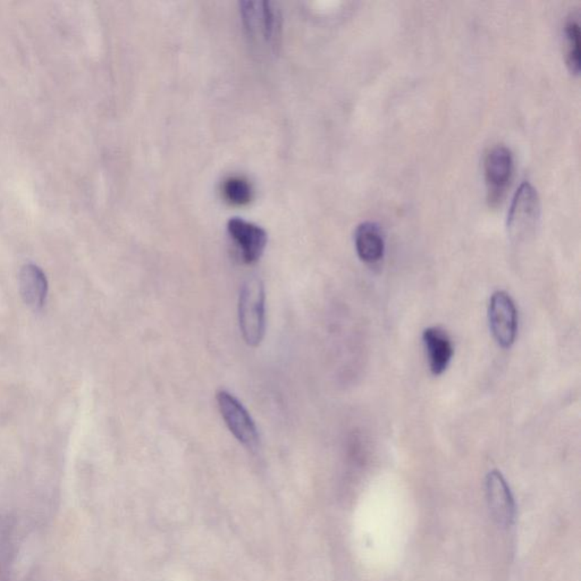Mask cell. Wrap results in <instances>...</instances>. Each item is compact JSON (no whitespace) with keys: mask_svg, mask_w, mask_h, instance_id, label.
Wrapping results in <instances>:
<instances>
[{"mask_svg":"<svg viewBox=\"0 0 581 581\" xmlns=\"http://www.w3.org/2000/svg\"><path fill=\"white\" fill-rule=\"evenodd\" d=\"M265 288L258 278H250L240 292L239 321L243 339L252 348L265 335Z\"/></svg>","mask_w":581,"mask_h":581,"instance_id":"cell-1","label":"cell"},{"mask_svg":"<svg viewBox=\"0 0 581 581\" xmlns=\"http://www.w3.org/2000/svg\"><path fill=\"white\" fill-rule=\"evenodd\" d=\"M540 217V197L529 182L518 187L507 216V232L516 243L526 241L536 231Z\"/></svg>","mask_w":581,"mask_h":581,"instance_id":"cell-2","label":"cell"},{"mask_svg":"<svg viewBox=\"0 0 581 581\" xmlns=\"http://www.w3.org/2000/svg\"><path fill=\"white\" fill-rule=\"evenodd\" d=\"M216 399L231 433L246 447L255 450L259 443L258 430L246 408L234 395L224 390L217 392Z\"/></svg>","mask_w":581,"mask_h":581,"instance_id":"cell-3","label":"cell"},{"mask_svg":"<svg viewBox=\"0 0 581 581\" xmlns=\"http://www.w3.org/2000/svg\"><path fill=\"white\" fill-rule=\"evenodd\" d=\"M488 320L496 342L504 349L511 348L517 337L518 313L512 297L507 292L496 290L492 295Z\"/></svg>","mask_w":581,"mask_h":581,"instance_id":"cell-4","label":"cell"},{"mask_svg":"<svg viewBox=\"0 0 581 581\" xmlns=\"http://www.w3.org/2000/svg\"><path fill=\"white\" fill-rule=\"evenodd\" d=\"M486 498L495 521L504 528L514 526L517 514L514 494L505 478L498 470H493L486 477Z\"/></svg>","mask_w":581,"mask_h":581,"instance_id":"cell-5","label":"cell"},{"mask_svg":"<svg viewBox=\"0 0 581 581\" xmlns=\"http://www.w3.org/2000/svg\"><path fill=\"white\" fill-rule=\"evenodd\" d=\"M227 231L239 246L243 262L255 264L265 251L268 236L265 229L246 220L234 217L227 223Z\"/></svg>","mask_w":581,"mask_h":581,"instance_id":"cell-6","label":"cell"},{"mask_svg":"<svg viewBox=\"0 0 581 581\" xmlns=\"http://www.w3.org/2000/svg\"><path fill=\"white\" fill-rule=\"evenodd\" d=\"M485 178L492 199H496L503 192L507 182L510 181L514 159L510 149L505 145H495L485 157Z\"/></svg>","mask_w":581,"mask_h":581,"instance_id":"cell-7","label":"cell"},{"mask_svg":"<svg viewBox=\"0 0 581 581\" xmlns=\"http://www.w3.org/2000/svg\"><path fill=\"white\" fill-rule=\"evenodd\" d=\"M240 5L243 21L250 33L262 34L267 41H273L279 29V17L278 12L271 7V3L267 1H248Z\"/></svg>","mask_w":581,"mask_h":581,"instance_id":"cell-8","label":"cell"},{"mask_svg":"<svg viewBox=\"0 0 581 581\" xmlns=\"http://www.w3.org/2000/svg\"><path fill=\"white\" fill-rule=\"evenodd\" d=\"M48 279L39 266H23L19 275V288L24 304L33 311L41 310L48 295Z\"/></svg>","mask_w":581,"mask_h":581,"instance_id":"cell-9","label":"cell"},{"mask_svg":"<svg viewBox=\"0 0 581 581\" xmlns=\"http://www.w3.org/2000/svg\"><path fill=\"white\" fill-rule=\"evenodd\" d=\"M430 372L441 374L445 372L452 360L453 346L450 336L439 327H430L423 334Z\"/></svg>","mask_w":581,"mask_h":581,"instance_id":"cell-10","label":"cell"},{"mask_svg":"<svg viewBox=\"0 0 581 581\" xmlns=\"http://www.w3.org/2000/svg\"><path fill=\"white\" fill-rule=\"evenodd\" d=\"M355 249L359 258L367 264L379 262L384 255V237L379 227L372 222L360 224L355 231Z\"/></svg>","mask_w":581,"mask_h":581,"instance_id":"cell-11","label":"cell"},{"mask_svg":"<svg viewBox=\"0 0 581 581\" xmlns=\"http://www.w3.org/2000/svg\"><path fill=\"white\" fill-rule=\"evenodd\" d=\"M564 36L567 64L573 73H578L580 67V28L578 17L573 14L565 23Z\"/></svg>","mask_w":581,"mask_h":581,"instance_id":"cell-12","label":"cell"},{"mask_svg":"<svg viewBox=\"0 0 581 581\" xmlns=\"http://www.w3.org/2000/svg\"><path fill=\"white\" fill-rule=\"evenodd\" d=\"M224 198L234 206H244L252 199V187L249 182L242 178H227L223 184Z\"/></svg>","mask_w":581,"mask_h":581,"instance_id":"cell-13","label":"cell"}]
</instances>
